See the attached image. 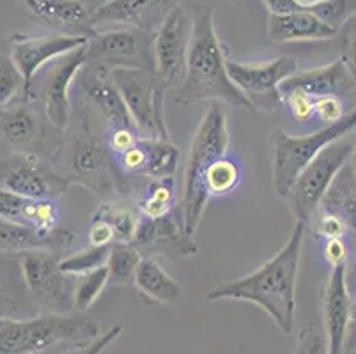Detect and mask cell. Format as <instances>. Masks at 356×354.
Returning <instances> with one entry per match:
<instances>
[{"mask_svg":"<svg viewBox=\"0 0 356 354\" xmlns=\"http://www.w3.org/2000/svg\"><path fill=\"white\" fill-rule=\"evenodd\" d=\"M305 229V223H294L287 243L273 257L247 277L211 289L208 300L250 301L266 312L282 333H293L296 323V284Z\"/></svg>","mask_w":356,"mask_h":354,"instance_id":"6da1fadb","label":"cell"},{"mask_svg":"<svg viewBox=\"0 0 356 354\" xmlns=\"http://www.w3.org/2000/svg\"><path fill=\"white\" fill-rule=\"evenodd\" d=\"M106 284H108V269H106V266L74 278L73 310L79 312V314H86L96 303V300L102 296Z\"/></svg>","mask_w":356,"mask_h":354,"instance_id":"1f68e13d","label":"cell"},{"mask_svg":"<svg viewBox=\"0 0 356 354\" xmlns=\"http://www.w3.org/2000/svg\"><path fill=\"white\" fill-rule=\"evenodd\" d=\"M282 105H286V108L289 110V113L298 122H309L312 117H316V113H314V97L303 92V90L294 89L284 92Z\"/></svg>","mask_w":356,"mask_h":354,"instance_id":"74e56055","label":"cell"},{"mask_svg":"<svg viewBox=\"0 0 356 354\" xmlns=\"http://www.w3.org/2000/svg\"><path fill=\"white\" fill-rule=\"evenodd\" d=\"M323 257L328 262L330 268H335V266L341 264H349V246L346 243L344 238H333V239H325L323 243Z\"/></svg>","mask_w":356,"mask_h":354,"instance_id":"ee69618b","label":"cell"},{"mask_svg":"<svg viewBox=\"0 0 356 354\" xmlns=\"http://www.w3.org/2000/svg\"><path fill=\"white\" fill-rule=\"evenodd\" d=\"M95 216L103 218L112 227L115 243H124V245H131L134 243L142 220L138 209H134V207L126 206V204H119L115 200H106L96 211Z\"/></svg>","mask_w":356,"mask_h":354,"instance_id":"f1b7e54d","label":"cell"},{"mask_svg":"<svg viewBox=\"0 0 356 354\" xmlns=\"http://www.w3.org/2000/svg\"><path fill=\"white\" fill-rule=\"evenodd\" d=\"M108 253L110 246L89 245L87 248L71 253L70 257L60 259V269L70 277H82V275H87V273L106 266Z\"/></svg>","mask_w":356,"mask_h":354,"instance_id":"d6a6232c","label":"cell"},{"mask_svg":"<svg viewBox=\"0 0 356 354\" xmlns=\"http://www.w3.org/2000/svg\"><path fill=\"white\" fill-rule=\"evenodd\" d=\"M73 243V234L66 229H55L51 232H41L24 223L9 222L0 218V253L34 252V250H51L64 252Z\"/></svg>","mask_w":356,"mask_h":354,"instance_id":"7402d4cb","label":"cell"},{"mask_svg":"<svg viewBox=\"0 0 356 354\" xmlns=\"http://www.w3.org/2000/svg\"><path fill=\"white\" fill-rule=\"evenodd\" d=\"M18 314H20V308H18L16 300L11 296V294H9L8 289L0 284V321L20 319V317H18Z\"/></svg>","mask_w":356,"mask_h":354,"instance_id":"bcb514c9","label":"cell"},{"mask_svg":"<svg viewBox=\"0 0 356 354\" xmlns=\"http://www.w3.org/2000/svg\"><path fill=\"white\" fill-rule=\"evenodd\" d=\"M310 222H312V230L316 234V238L323 239V241L333 238H344L349 230L344 216L328 206L319 207Z\"/></svg>","mask_w":356,"mask_h":354,"instance_id":"d590c367","label":"cell"},{"mask_svg":"<svg viewBox=\"0 0 356 354\" xmlns=\"http://www.w3.org/2000/svg\"><path fill=\"white\" fill-rule=\"evenodd\" d=\"M348 266L330 268V277L323 289L321 317L328 354H344L346 333L353 310V298L348 287Z\"/></svg>","mask_w":356,"mask_h":354,"instance_id":"e0dca14e","label":"cell"},{"mask_svg":"<svg viewBox=\"0 0 356 354\" xmlns=\"http://www.w3.org/2000/svg\"><path fill=\"white\" fill-rule=\"evenodd\" d=\"M25 8L38 24L60 35L92 38L96 29L82 0H24Z\"/></svg>","mask_w":356,"mask_h":354,"instance_id":"ffe728a7","label":"cell"},{"mask_svg":"<svg viewBox=\"0 0 356 354\" xmlns=\"http://www.w3.org/2000/svg\"><path fill=\"white\" fill-rule=\"evenodd\" d=\"M153 35L154 32L135 27L96 29V34L86 43L89 64H98L106 71L115 67L154 71Z\"/></svg>","mask_w":356,"mask_h":354,"instance_id":"30bf717a","label":"cell"},{"mask_svg":"<svg viewBox=\"0 0 356 354\" xmlns=\"http://www.w3.org/2000/svg\"><path fill=\"white\" fill-rule=\"evenodd\" d=\"M337 34H341V61L356 82V16H353Z\"/></svg>","mask_w":356,"mask_h":354,"instance_id":"ab89813d","label":"cell"},{"mask_svg":"<svg viewBox=\"0 0 356 354\" xmlns=\"http://www.w3.org/2000/svg\"><path fill=\"white\" fill-rule=\"evenodd\" d=\"M294 354H328V342L325 331L316 323L309 324L298 333Z\"/></svg>","mask_w":356,"mask_h":354,"instance_id":"8d00e7d4","label":"cell"},{"mask_svg":"<svg viewBox=\"0 0 356 354\" xmlns=\"http://www.w3.org/2000/svg\"><path fill=\"white\" fill-rule=\"evenodd\" d=\"M25 287L44 312L71 314L73 310V284L60 269V253L51 250H34L18 255Z\"/></svg>","mask_w":356,"mask_h":354,"instance_id":"9c48e42d","label":"cell"},{"mask_svg":"<svg viewBox=\"0 0 356 354\" xmlns=\"http://www.w3.org/2000/svg\"><path fill=\"white\" fill-rule=\"evenodd\" d=\"M0 138L22 154H34L40 145L41 122L35 108L15 99L0 108Z\"/></svg>","mask_w":356,"mask_h":354,"instance_id":"603a6c76","label":"cell"},{"mask_svg":"<svg viewBox=\"0 0 356 354\" xmlns=\"http://www.w3.org/2000/svg\"><path fill=\"white\" fill-rule=\"evenodd\" d=\"M102 333L95 317L51 314L0 321V354H38L64 342L86 344Z\"/></svg>","mask_w":356,"mask_h":354,"instance_id":"277c9868","label":"cell"},{"mask_svg":"<svg viewBox=\"0 0 356 354\" xmlns=\"http://www.w3.org/2000/svg\"><path fill=\"white\" fill-rule=\"evenodd\" d=\"M325 206L332 207V209L339 211L348 222L349 229L356 230V193L355 195H344V193H335V195H326Z\"/></svg>","mask_w":356,"mask_h":354,"instance_id":"b9f144b4","label":"cell"},{"mask_svg":"<svg viewBox=\"0 0 356 354\" xmlns=\"http://www.w3.org/2000/svg\"><path fill=\"white\" fill-rule=\"evenodd\" d=\"M70 184L54 168L43 167L35 154H22L0 167V188L27 199L57 200Z\"/></svg>","mask_w":356,"mask_h":354,"instance_id":"4fadbf2b","label":"cell"},{"mask_svg":"<svg viewBox=\"0 0 356 354\" xmlns=\"http://www.w3.org/2000/svg\"><path fill=\"white\" fill-rule=\"evenodd\" d=\"M89 64L86 45L63 57L55 58L47 71L43 89V110L50 124L59 131H66L71 122L70 89L74 78Z\"/></svg>","mask_w":356,"mask_h":354,"instance_id":"5bb4252c","label":"cell"},{"mask_svg":"<svg viewBox=\"0 0 356 354\" xmlns=\"http://www.w3.org/2000/svg\"><path fill=\"white\" fill-rule=\"evenodd\" d=\"M353 147V142L342 138L332 142L298 175L284 199L296 222L309 225L316 211L325 202L326 195L332 191L337 175L348 165Z\"/></svg>","mask_w":356,"mask_h":354,"instance_id":"ba28073f","label":"cell"},{"mask_svg":"<svg viewBox=\"0 0 356 354\" xmlns=\"http://www.w3.org/2000/svg\"><path fill=\"white\" fill-rule=\"evenodd\" d=\"M192 16L186 70L177 87L176 103L188 106L200 102H220L236 108L254 110L227 73V48L220 41L215 13L209 6H195Z\"/></svg>","mask_w":356,"mask_h":354,"instance_id":"7a4b0ae2","label":"cell"},{"mask_svg":"<svg viewBox=\"0 0 356 354\" xmlns=\"http://www.w3.org/2000/svg\"><path fill=\"white\" fill-rule=\"evenodd\" d=\"M176 207V181H174V177L151 181L137 204L140 216L147 220L161 218Z\"/></svg>","mask_w":356,"mask_h":354,"instance_id":"83f0119b","label":"cell"},{"mask_svg":"<svg viewBox=\"0 0 356 354\" xmlns=\"http://www.w3.org/2000/svg\"><path fill=\"white\" fill-rule=\"evenodd\" d=\"M179 163V151L170 138H144L118 156V165L128 175H144L151 179L174 177Z\"/></svg>","mask_w":356,"mask_h":354,"instance_id":"ac0fdd59","label":"cell"},{"mask_svg":"<svg viewBox=\"0 0 356 354\" xmlns=\"http://www.w3.org/2000/svg\"><path fill=\"white\" fill-rule=\"evenodd\" d=\"M108 74L138 135L144 138H170L165 122V90L168 87L154 71L115 67Z\"/></svg>","mask_w":356,"mask_h":354,"instance_id":"8992f818","label":"cell"},{"mask_svg":"<svg viewBox=\"0 0 356 354\" xmlns=\"http://www.w3.org/2000/svg\"><path fill=\"white\" fill-rule=\"evenodd\" d=\"M337 32L309 9L268 16V38L273 43H300L335 38Z\"/></svg>","mask_w":356,"mask_h":354,"instance_id":"d4e9b609","label":"cell"},{"mask_svg":"<svg viewBox=\"0 0 356 354\" xmlns=\"http://www.w3.org/2000/svg\"><path fill=\"white\" fill-rule=\"evenodd\" d=\"M241 184V168L231 156H220L204 174V188L211 197L229 195Z\"/></svg>","mask_w":356,"mask_h":354,"instance_id":"f546056e","label":"cell"},{"mask_svg":"<svg viewBox=\"0 0 356 354\" xmlns=\"http://www.w3.org/2000/svg\"><path fill=\"white\" fill-rule=\"evenodd\" d=\"M319 2H325V0H296V4H298V6H302L303 9L310 8V6L319 4Z\"/></svg>","mask_w":356,"mask_h":354,"instance_id":"f5cc1de1","label":"cell"},{"mask_svg":"<svg viewBox=\"0 0 356 354\" xmlns=\"http://www.w3.org/2000/svg\"><path fill=\"white\" fill-rule=\"evenodd\" d=\"M261 2L266 6L270 15H287L303 9L302 6L296 4V0H261Z\"/></svg>","mask_w":356,"mask_h":354,"instance_id":"7dc6e473","label":"cell"},{"mask_svg":"<svg viewBox=\"0 0 356 354\" xmlns=\"http://www.w3.org/2000/svg\"><path fill=\"white\" fill-rule=\"evenodd\" d=\"M328 27L339 32L353 16H356V0H325L307 8Z\"/></svg>","mask_w":356,"mask_h":354,"instance_id":"e575fe53","label":"cell"},{"mask_svg":"<svg viewBox=\"0 0 356 354\" xmlns=\"http://www.w3.org/2000/svg\"><path fill=\"white\" fill-rule=\"evenodd\" d=\"M87 43L86 38H73V35H43V38H27V35L15 34L9 39L13 63L20 71L25 82V92H31L34 86L35 74L40 73L48 63L63 57L76 48Z\"/></svg>","mask_w":356,"mask_h":354,"instance_id":"9a60e30c","label":"cell"},{"mask_svg":"<svg viewBox=\"0 0 356 354\" xmlns=\"http://www.w3.org/2000/svg\"><path fill=\"white\" fill-rule=\"evenodd\" d=\"M142 253L134 245H124V243H115L110 246L108 261V284L114 285H129L134 284V277L137 273L138 264L142 261Z\"/></svg>","mask_w":356,"mask_h":354,"instance_id":"4dcf8cb0","label":"cell"},{"mask_svg":"<svg viewBox=\"0 0 356 354\" xmlns=\"http://www.w3.org/2000/svg\"><path fill=\"white\" fill-rule=\"evenodd\" d=\"M87 238H89V245L92 246H112L115 243L112 227L95 214L90 218L89 227H87Z\"/></svg>","mask_w":356,"mask_h":354,"instance_id":"f6af8a7d","label":"cell"},{"mask_svg":"<svg viewBox=\"0 0 356 354\" xmlns=\"http://www.w3.org/2000/svg\"><path fill=\"white\" fill-rule=\"evenodd\" d=\"M356 129V106L335 124L323 126L309 135H289L284 129H275L270 135L271 184L280 199H286L296 177L303 168L332 142L344 138Z\"/></svg>","mask_w":356,"mask_h":354,"instance_id":"5b68a950","label":"cell"},{"mask_svg":"<svg viewBox=\"0 0 356 354\" xmlns=\"http://www.w3.org/2000/svg\"><path fill=\"white\" fill-rule=\"evenodd\" d=\"M229 140L231 136H229L227 112L223 108V103L211 102L197 126L183 172L181 213L190 236H195L209 202V195L204 188V174L216 158L227 152Z\"/></svg>","mask_w":356,"mask_h":354,"instance_id":"3957f363","label":"cell"},{"mask_svg":"<svg viewBox=\"0 0 356 354\" xmlns=\"http://www.w3.org/2000/svg\"><path fill=\"white\" fill-rule=\"evenodd\" d=\"M20 92H25V82L13 63L9 41H6L0 43V108L15 102Z\"/></svg>","mask_w":356,"mask_h":354,"instance_id":"836d02e7","label":"cell"},{"mask_svg":"<svg viewBox=\"0 0 356 354\" xmlns=\"http://www.w3.org/2000/svg\"><path fill=\"white\" fill-rule=\"evenodd\" d=\"M138 138H140V135L135 128H129V126H126V128H112L108 129V135H106V145H108L112 154L119 156L134 147Z\"/></svg>","mask_w":356,"mask_h":354,"instance_id":"60d3db41","label":"cell"},{"mask_svg":"<svg viewBox=\"0 0 356 354\" xmlns=\"http://www.w3.org/2000/svg\"><path fill=\"white\" fill-rule=\"evenodd\" d=\"M344 97L341 96H321L314 97V113L319 121L325 122V126L335 124L337 121H341L346 115L344 112Z\"/></svg>","mask_w":356,"mask_h":354,"instance_id":"f35d334b","label":"cell"},{"mask_svg":"<svg viewBox=\"0 0 356 354\" xmlns=\"http://www.w3.org/2000/svg\"><path fill=\"white\" fill-rule=\"evenodd\" d=\"M179 2L181 0H112L92 13L90 19L95 29L98 25H119L154 32Z\"/></svg>","mask_w":356,"mask_h":354,"instance_id":"d6986e66","label":"cell"},{"mask_svg":"<svg viewBox=\"0 0 356 354\" xmlns=\"http://www.w3.org/2000/svg\"><path fill=\"white\" fill-rule=\"evenodd\" d=\"M0 218L24 223L41 232L59 229V209L55 200L27 199L0 188Z\"/></svg>","mask_w":356,"mask_h":354,"instance_id":"cb8c5ba5","label":"cell"},{"mask_svg":"<svg viewBox=\"0 0 356 354\" xmlns=\"http://www.w3.org/2000/svg\"><path fill=\"white\" fill-rule=\"evenodd\" d=\"M83 89H86L83 94H86L87 102L96 106L99 115L105 119L108 129L126 128V126L135 128L131 124V119H129L121 94H119L118 87L112 82L108 71L99 67L95 77H90L87 82H83Z\"/></svg>","mask_w":356,"mask_h":354,"instance_id":"484cf974","label":"cell"},{"mask_svg":"<svg viewBox=\"0 0 356 354\" xmlns=\"http://www.w3.org/2000/svg\"><path fill=\"white\" fill-rule=\"evenodd\" d=\"M192 16L181 6H176L158 25L153 35L154 74L170 87H179L186 70Z\"/></svg>","mask_w":356,"mask_h":354,"instance_id":"7c38bea8","label":"cell"},{"mask_svg":"<svg viewBox=\"0 0 356 354\" xmlns=\"http://www.w3.org/2000/svg\"><path fill=\"white\" fill-rule=\"evenodd\" d=\"M121 333H122V326L110 328V330H106L105 333H99L98 337H95V339L89 340V342L82 344L79 349L71 354H103L110 346H112V344L115 342V340L119 339V337H121Z\"/></svg>","mask_w":356,"mask_h":354,"instance_id":"7bdbcfd3","label":"cell"},{"mask_svg":"<svg viewBox=\"0 0 356 354\" xmlns=\"http://www.w3.org/2000/svg\"><path fill=\"white\" fill-rule=\"evenodd\" d=\"M348 287H349V292H351L353 301H355V303H356V259H355V266H353L351 280H349V278H348Z\"/></svg>","mask_w":356,"mask_h":354,"instance_id":"f907efd6","label":"cell"},{"mask_svg":"<svg viewBox=\"0 0 356 354\" xmlns=\"http://www.w3.org/2000/svg\"><path fill=\"white\" fill-rule=\"evenodd\" d=\"M294 89L303 90L312 97L330 96V94L341 97L356 96L355 78L351 77L341 58H337L326 66L296 71L284 80L282 86H280V94Z\"/></svg>","mask_w":356,"mask_h":354,"instance_id":"44dd1931","label":"cell"},{"mask_svg":"<svg viewBox=\"0 0 356 354\" xmlns=\"http://www.w3.org/2000/svg\"><path fill=\"white\" fill-rule=\"evenodd\" d=\"M229 2H234V4H238L239 0H229Z\"/></svg>","mask_w":356,"mask_h":354,"instance_id":"db71d44e","label":"cell"},{"mask_svg":"<svg viewBox=\"0 0 356 354\" xmlns=\"http://www.w3.org/2000/svg\"><path fill=\"white\" fill-rule=\"evenodd\" d=\"M83 6L87 8V11L92 15L95 11H98L99 8H103V6H106L108 2H112V0H82Z\"/></svg>","mask_w":356,"mask_h":354,"instance_id":"681fc988","label":"cell"},{"mask_svg":"<svg viewBox=\"0 0 356 354\" xmlns=\"http://www.w3.org/2000/svg\"><path fill=\"white\" fill-rule=\"evenodd\" d=\"M54 170L70 181L89 188L99 199L114 200L115 179L112 152L105 140L95 135H80L55 152Z\"/></svg>","mask_w":356,"mask_h":354,"instance_id":"52a82bcc","label":"cell"},{"mask_svg":"<svg viewBox=\"0 0 356 354\" xmlns=\"http://www.w3.org/2000/svg\"><path fill=\"white\" fill-rule=\"evenodd\" d=\"M348 163H349V168H351V175H353V179H356V145H355V147H353V151H351V156H349Z\"/></svg>","mask_w":356,"mask_h":354,"instance_id":"816d5d0a","label":"cell"},{"mask_svg":"<svg viewBox=\"0 0 356 354\" xmlns=\"http://www.w3.org/2000/svg\"><path fill=\"white\" fill-rule=\"evenodd\" d=\"M131 245L140 253L154 255H197L199 245L186 232L181 206L161 218H142Z\"/></svg>","mask_w":356,"mask_h":354,"instance_id":"2e32d148","label":"cell"},{"mask_svg":"<svg viewBox=\"0 0 356 354\" xmlns=\"http://www.w3.org/2000/svg\"><path fill=\"white\" fill-rule=\"evenodd\" d=\"M134 284L140 294L161 305L174 303L183 298V287L161 268L154 257L142 259L135 273Z\"/></svg>","mask_w":356,"mask_h":354,"instance_id":"4316f807","label":"cell"},{"mask_svg":"<svg viewBox=\"0 0 356 354\" xmlns=\"http://www.w3.org/2000/svg\"><path fill=\"white\" fill-rule=\"evenodd\" d=\"M298 71L296 58L278 57L266 63H239L227 58V73L254 110L277 112L282 106L280 86Z\"/></svg>","mask_w":356,"mask_h":354,"instance_id":"8fae6325","label":"cell"},{"mask_svg":"<svg viewBox=\"0 0 356 354\" xmlns=\"http://www.w3.org/2000/svg\"><path fill=\"white\" fill-rule=\"evenodd\" d=\"M356 353V303L353 301V310H351V319H349L348 333H346V342H344V353Z\"/></svg>","mask_w":356,"mask_h":354,"instance_id":"c3c4849f","label":"cell"}]
</instances>
